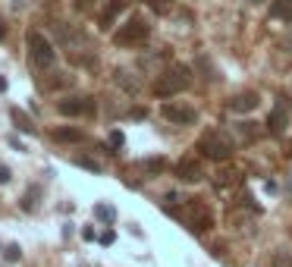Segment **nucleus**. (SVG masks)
Segmentation results:
<instances>
[{"instance_id":"obj_23","label":"nucleus","mask_w":292,"mask_h":267,"mask_svg":"<svg viewBox=\"0 0 292 267\" xmlns=\"http://www.w3.org/2000/svg\"><path fill=\"white\" fill-rule=\"evenodd\" d=\"M98 242H101V245H113V242H116V233H113V229H104V233L98 236Z\"/></svg>"},{"instance_id":"obj_18","label":"nucleus","mask_w":292,"mask_h":267,"mask_svg":"<svg viewBox=\"0 0 292 267\" xmlns=\"http://www.w3.org/2000/svg\"><path fill=\"white\" fill-rule=\"evenodd\" d=\"M273 267H292V252H277L273 255Z\"/></svg>"},{"instance_id":"obj_7","label":"nucleus","mask_w":292,"mask_h":267,"mask_svg":"<svg viewBox=\"0 0 292 267\" xmlns=\"http://www.w3.org/2000/svg\"><path fill=\"white\" fill-rule=\"evenodd\" d=\"M57 110L63 116H91L95 113V101L91 98H63L57 104Z\"/></svg>"},{"instance_id":"obj_3","label":"nucleus","mask_w":292,"mask_h":267,"mask_svg":"<svg viewBox=\"0 0 292 267\" xmlns=\"http://www.w3.org/2000/svg\"><path fill=\"white\" fill-rule=\"evenodd\" d=\"M25 44H28V57H32V63L38 66V69H50L53 66V60H57V50H53V44H50V38L44 32H28V38H25Z\"/></svg>"},{"instance_id":"obj_4","label":"nucleus","mask_w":292,"mask_h":267,"mask_svg":"<svg viewBox=\"0 0 292 267\" xmlns=\"http://www.w3.org/2000/svg\"><path fill=\"white\" fill-rule=\"evenodd\" d=\"M148 35H151V25L141 19V16H132L126 25H120V32L113 35V41L116 47H138L148 41Z\"/></svg>"},{"instance_id":"obj_26","label":"nucleus","mask_w":292,"mask_h":267,"mask_svg":"<svg viewBox=\"0 0 292 267\" xmlns=\"http://www.w3.org/2000/svg\"><path fill=\"white\" fill-rule=\"evenodd\" d=\"M82 239H85V242H95V239H98V233H95L91 226H85V229H82Z\"/></svg>"},{"instance_id":"obj_30","label":"nucleus","mask_w":292,"mask_h":267,"mask_svg":"<svg viewBox=\"0 0 292 267\" xmlns=\"http://www.w3.org/2000/svg\"><path fill=\"white\" fill-rule=\"evenodd\" d=\"M4 32H7V28H4V22H0V38H4Z\"/></svg>"},{"instance_id":"obj_13","label":"nucleus","mask_w":292,"mask_h":267,"mask_svg":"<svg viewBox=\"0 0 292 267\" xmlns=\"http://www.w3.org/2000/svg\"><path fill=\"white\" fill-rule=\"evenodd\" d=\"M10 116H13V123H16V126H19L22 132H28V135H35V132H38V129H35V123L19 110V107H13V110H10Z\"/></svg>"},{"instance_id":"obj_1","label":"nucleus","mask_w":292,"mask_h":267,"mask_svg":"<svg viewBox=\"0 0 292 267\" xmlns=\"http://www.w3.org/2000/svg\"><path fill=\"white\" fill-rule=\"evenodd\" d=\"M189 85H192V69L182 66V63H176V66L163 69V73L157 76V82H154V95H157V98H176V95L186 92Z\"/></svg>"},{"instance_id":"obj_14","label":"nucleus","mask_w":292,"mask_h":267,"mask_svg":"<svg viewBox=\"0 0 292 267\" xmlns=\"http://www.w3.org/2000/svg\"><path fill=\"white\" fill-rule=\"evenodd\" d=\"M95 217L101 223H113L116 220V207L113 204H95Z\"/></svg>"},{"instance_id":"obj_5","label":"nucleus","mask_w":292,"mask_h":267,"mask_svg":"<svg viewBox=\"0 0 292 267\" xmlns=\"http://www.w3.org/2000/svg\"><path fill=\"white\" fill-rule=\"evenodd\" d=\"M264 126H267L270 135H286V129H289V98H277V107L270 110Z\"/></svg>"},{"instance_id":"obj_9","label":"nucleus","mask_w":292,"mask_h":267,"mask_svg":"<svg viewBox=\"0 0 292 267\" xmlns=\"http://www.w3.org/2000/svg\"><path fill=\"white\" fill-rule=\"evenodd\" d=\"M186 217H189V226L195 229V233H201V229H211V214L205 211V204H198L195 198H192V204H189V214H186Z\"/></svg>"},{"instance_id":"obj_19","label":"nucleus","mask_w":292,"mask_h":267,"mask_svg":"<svg viewBox=\"0 0 292 267\" xmlns=\"http://www.w3.org/2000/svg\"><path fill=\"white\" fill-rule=\"evenodd\" d=\"M163 167H167V164H163V157H151V160H144V170H148V173H160Z\"/></svg>"},{"instance_id":"obj_10","label":"nucleus","mask_w":292,"mask_h":267,"mask_svg":"<svg viewBox=\"0 0 292 267\" xmlns=\"http://www.w3.org/2000/svg\"><path fill=\"white\" fill-rule=\"evenodd\" d=\"M258 104H261L258 92H242V95H236V98L229 101V113H251Z\"/></svg>"},{"instance_id":"obj_25","label":"nucleus","mask_w":292,"mask_h":267,"mask_svg":"<svg viewBox=\"0 0 292 267\" xmlns=\"http://www.w3.org/2000/svg\"><path fill=\"white\" fill-rule=\"evenodd\" d=\"M13 180V173H10V167H4V164H0V186H7Z\"/></svg>"},{"instance_id":"obj_17","label":"nucleus","mask_w":292,"mask_h":267,"mask_svg":"<svg viewBox=\"0 0 292 267\" xmlns=\"http://www.w3.org/2000/svg\"><path fill=\"white\" fill-rule=\"evenodd\" d=\"M144 7H151L154 13H167L173 7V0H144Z\"/></svg>"},{"instance_id":"obj_31","label":"nucleus","mask_w":292,"mask_h":267,"mask_svg":"<svg viewBox=\"0 0 292 267\" xmlns=\"http://www.w3.org/2000/svg\"><path fill=\"white\" fill-rule=\"evenodd\" d=\"M248 4H258V0H248Z\"/></svg>"},{"instance_id":"obj_21","label":"nucleus","mask_w":292,"mask_h":267,"mask_svg":"<svg viewBox=\"0 0 292 267\" xmlns=\"http://www.w3.org/2000/svg\"><path fill=\"white\" fill-rule=\"evenodd\" d=\"M107 141H110V148H113V154H116V151L123 148V141H126V138H123V132H120V129H113V132H110V138H107Z\"/></svg>"},{"instance_id":"obj_29","label":"nucleus","mask_w":292,"mask_h":267,"mask_svg":"<svg viewBox=\"0 0 292 267\" xmlns=\"http://www.w3.org/2000/svg\"><path fill=\"white\" fill-rule=\"evenodd\" d=\"M4 92H7V79H4V76H0V95H4Z\"/></svg>"},{"instance_id":"obj_12","label":"nucleus","mask_w":292,"mask_h":267,"mask_svg":"<svg viewBox=\"0 0 292 267\" xmlns=\"http://www.w3.org/2000/svg\"><path fill=\"white\" fill-rule=\"evenodd\" d=\"M270 16L283 19V22H292V0H270Z\"/></svg>"},{"instance_id":"obj_11","label":"nucleus","mask_w":292,"mask_h":267,"mask_svg":"<svg viewBox=\"0 0 292 267\" xmlns=\"http://www.w3.org/2000/svg\"><path fill=\"white\" fill-rule=\"evenodd\" d=\"M126 7H129V0H107V7H104V13H101V28H104V32L110 28L113 19H116Z\"/></svg>"},{"instance_id":"obj_6","label":"nucleus","mask_w":292,"mask_h":267,"mask_svg":"<svg viewBox=\"0 0 292 267\" xmlns=\"http://www.w3.org/2000/svg\"><path fill=\"white\" fill-rule=\"evenodd\" d=\"M163 116H167L170 123H176V126H192V123L198 120L195 107H189V104H176V101H167V104H163Z\"/></svg>"},{"instance_id":"obj_24","label":"nucleus","mask_w":292,"mask_h":267,"mask_svg":"<svg viewBox=\"0 0 292 267\" xmlns=\"http://www.w3.org/2000/svg\"><path fill=\"white\" fill-rule=\"evenodd\" d=\"M7 141H10V148H16V151H19V154H22V151H28V148L22 145V141H19V135H10Z\"/></svg>"},{"instance_id":"obj_15","label":"nucleus","mask_w":292,"mask_h":267,"mask_svg":"<svg viewBox=\"0 0 292 267\" xmlns=\"http://www.w3.org/2000/svg\"><path fill=\"white\" fill-rule=\"evenodd\" d=\"M53 138H57V141H82L85 135L79 129H53Z\"/></svg>"},{"instance_id":"obj_22","label":"nucleus","mask_w":292,"mask_h":267,"mask_svg":"<svg viewBox=\"0 0 292 267\" xmlns=\"http://www.w3.org/2000/svg\"><path fill=\"white\" fill-rule=\"evenodd\" d=\"M4 255H7V261H19V258H22L19 245H7V248H4Z\"/></svg>"},{"instance_id":"obj_8","label":"nucleus","mask_w":292,"mask_h":267,"mask_svg":"<svg viewBox=\"0 0 292 267\" xmlns=\"http://www.w3.org/2000/svg\"><path fill=\"white\" fill-rule=\"evenodd\" d=\"M176 173H179L182 183H201L205 180V164H201V160H192V157H182Z\"/></svg>"},{"instance_id":"obj_2","label":"nucleus","mask_w":292,"mask_h":267,"mask_svg":"<svg viewBox=\"0 0 292 267\" xmlns=\"http://www.w3.org/2000/svg\"><path fill=\"white\" fill-rule=\"evenodd\" d=\"M198 151H201L208 160H229L236 151V138L223 129H208L201 138H198Z\"/></svg>"},{"instance_id":"obj_28","label":"nucleus","mask_w":292,"mask_h":267,"mask_svg":"<svg viewBox=\"0 0 292 267\" xmlns=\"http://www.w3.org/2000/svg\"><path fill=\"white\" fill-rule=\"evenodd\" d=\"M91 7V0H76V10H88Z\"/></svg>"},{"instance_id":"obj_16","label":"nucleus","mask_w":292,"mask_h":267,"mask_svg":"<svg viewBox=\"0 0 292 267\" xmlns=\"http://www.w3.org/2000/svg\"><path fill=\"white\" fill-rule=\"evenodd\" d=\"M38 198H41V189L32 186V189L25 192V198H22V207H25V211H35V207H38Z\"/></svg>"},{"instance_id":"obj_20","label":"nucleus","mask_w":292,"mask_h":267,"mask_svg":"<svg viewBox=\"0 0 292 267\" xmlns=\"http://www.w3.org/2000/svg\"><path fill=\"white\" fill-rule=\"evenodd\" d=\"M76 164L85 167V170H91V173H101V164H98V160H91V157H79Z\"/></svg>"},{"instance_id":"obj_27","label":"nucleus","mask_w":292,"mask_h":267,"mask_svg":"<svg viewBox=\"0 0 292 267\" xmlns=\"http://www.w3.org/2000/svg\"><path fill=\"white\" fill-rule=\"evenodd\" d=\"M283 50H289V53H292V32L286 35V41H283Z\"/></svg>"}]
</instances>
